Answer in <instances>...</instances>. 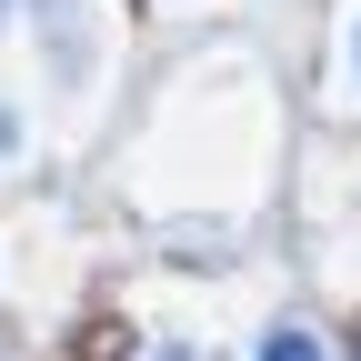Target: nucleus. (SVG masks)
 Listing matches in <instances>:
<instances>
[{"label": "nucleus", "instance_id": "39448f33", "mask_svg": "<svg viewBox=\"0 0 361 361\" xmlns=\"http://www.w3.org/2000/svg\"><path fill=\"white\" fill-rule=\"evenodd\" d=\"M11 11H20V0H0V30H11Z\"/></svg>", "mask_w": 361, "mask_h": 361}, {"label": "nucleus", "instance_id": "20e7f679", "mask_svg": "<svg viewBox=\"0 0 361 361\" xmlns=\"http://www.w3.org/2000/svg\"><path fill=\"white\" fill-rule=\"evenodd\" d=\"M341 71H351V90H361V11H351V40H341Z\"/></svg>", "mask_w": 361, "mask_h": 361}, {"label": "nucleus", "instance_id": "7ed1b4c3", "mask_svg": "<svg viewBox=\"0 0 361 361\" xmlns=\"http://www.w3.org/2000/svg\"><path fill=\"white\" fill-rule=\"evenodd\" d=\"M141 361H211L201 341H161V351H141Z\"/></svg>", "mask_w": 361, "mask_h": 361}, {"label": "nucleus", "instance_id": "f03ea898", "mask_svg": "<svg viewBox=\"0 0 361 361\" xmlns=\"http://www.w3.org/2000/svg\"><path fill=\"white\" fill-rule=\"evenodd\" d=\"M251 361H341V351L322 341V322L281 311V322H261V331H251Z\"/></svg>", "mask_w": 361, "mask_h": 361}, {"label": "nucleus", "instance_id": "f257e3e1", "mask_svg": "<svg viewBox=\"0 0 361 361\" xmlns=\"http://www.w3.org/2000/svg\"><path fill=\"white\" fill-rule=\"evenodd\" d=\"M30 30L51 40V80L80 90L90 61H101V11H90V0H30Z\"/></svg>", "mask_w": 361, "mask_h": 361}, {"label": "nucleus", "instance_id": "423d86ee", "mask_svg": "<svg viewBox=\"0 0 361 361\" xmlns=\"http://www.w3.org/2000/svg\"><path fill=\"white\" fill-rule=\"evenodd\" d=\"M341 361H361V341H351V351H341Z\"/></svg>", "mask_w": 361, "mask_h": 361}]
</instances>
